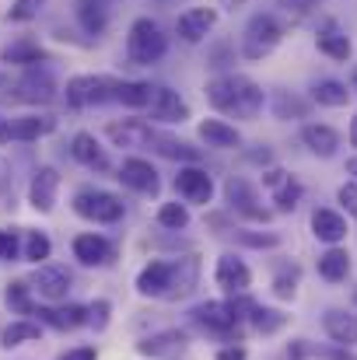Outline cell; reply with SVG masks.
I'll list each match as a JSON object with an SVG mask.
<instances>
[{
    "mask_svg": "<svg viewBox=\"0 0 357 360\" xmlns=\"http://www.w3.org/2000/svg\"><path fill=\"white\" fill-rule=\"evenodd\" d=\"M106 136L113 140V147L133 150V147H151L154 129L144 120H123V122H109V126H106Z\"/></svg>",
    "mask_w": 357,
    "mask_h": 360,
    "instance_id": "18",
    "label": "cell"
},
{
    "mask_svg": "<svg viewBox=\"0 0 357 360\" xmlns=\"http://www.w3.org/2000/svg\"><path fill=\"white\" fill-rule=\"evenodd\" d=\"M337 200H340V207L347 210V217L357 221V182H344L340 193H337Z\"/></svg>",
    "mask_w": 357,
    "mask_h": 360,
    "instance_id": "46",
    "label": "cell"
},
{
    "mask_svg": "<svg viewBox=\"0 0 357 360\" xmlns=\"http://www.w3.org/2000/svg\"><path fill=\"white\" fill-rule=\"evenodd\" d=\"M347 273H351V255H347V248L333 245V248H326V252L319 255V276H322V280L340 283V280H347Z\"/></svg>",
    "mask_w": 357,
    "mask_h": 360,
    "instance_id": "33",
    "label": "cell"
},
{
    "mask_svg": "<svg viewBox=\"0 0 357 360\" xmlns=\"http://www.w3.org/2000/svg\"><path fill=\"white\" fill-rule=\"evenodd\" d=\"M347 172H351V175H357V161H347Z\"/></svg>",
    "mask_w": 357,
    "mask_h": 360,
    "instance_id": "57",
    "label": "cell"
},
{
    "mask_svg": "<svg viewBox=\"0 0 357 360\" xmlns=\"http://www.w3.org/2000/svg\"><path fill=\"white\" fill-rule=\"evenodd\" d=\"M252 308H256V301H245V294H242V301H203V304H196L189 315H193V322L203 326L207 333L228 336V333H235L238 322L245 319L242 311H252Z\"/></svg>",
    "mask_w": 357,
    "mask_h": 360,
    "instance_id": "5",
    "label": "cell"
},
{
    "mask_svg": "<svg viewBox=\"0 0 357 360\" xmlns=\"http://www.w3.org/2000/svg\"><path fill=\"white\" fill-rule=\"evenodd\" d=\"M235 241L245 248H277L280 235L277 231H235Z\"/></svg>",
    "mask_w": 357,
    "mask_h": 360,
    "instance_id": "43",
    "label": "cell"
},
{
    "mask_svg": "<svg viewBox=\"0 0 357 360\" xmlns=\"http://www.w3.org/2000/svg\"><path fill=\"white\" fill-rule=\"evenodd\" d=\"M312 102L315 105H326V109H344L351 102V91L344 81H333V77H322L312 84Z\"/></svg>",
    "mask_w": 357,
    "mask_h": 360,
    "instance_id": "32",
    "label": "cell"
},
{
    "mask_svg": "<svg viewBox=\"0 0 357 360\" xmlns=\"http://www.w3.org/2000/svg\"><path fill=\"white\" fill-rule=\"evenodd\" d=\"M18 255V235L14 231H0V259L11 262Z\"/></svg>",
    "mask_w": 357,
    "mask_h": 360,
    "instance_id": "48",
    "label": "cell"
},
{
    "mask_svg": "<svg viewBox=\"0 0 357 360\" xmlns=\"http://www.w3.org/2000/svg\"><path fill=\"white\" fill-rule=\"evenodd\" d=\"M312 235L319 241H326V245H340L347 238V221L337 210L319 207V210H312Z\"/></svg>",
    "mask_w": 357,
    "mask_h": 360,
    "instance_id": "25",
    "label": "cell"
},
{
    "mask_svg": "<svg viewBox=\"0 0 357 360\" xmlns=\"http://www.w3.org/2000/svg\"><path fill=\"white\" fill-rule=\"evenodd\" d=\"M273 294L277 297H294L298 294V266H284L273 276Z\"/></svg>",
    "mask_w": 357,
    "mask_h": 360,
    "instance_id": "44",
    "label": "cell"
},
{
    "mask_svg": "<svg viewBox=\"0 0 357 360\" xmlns=\"http://www.w3.org/2000/svg\"><path fill=\"white\" fill-rule=\"evenodd\" d=\"M354 304H357V290H354Z\"/></svg>",
    "mask_w": 357,
    "mask_h": 360,
    "instance_id": "61",
    "label": "cell"
},
{
    "mask_svg": "<svg viewBox=\"0 0 357 360\" xmlns=\"http://www.w3.org/2000/svg\"><path fill=\"white\" fill-rule=\"evenodd\" d=\"M74 214L95 224H116L123 221V200L106 193V189H77L74 193Z\"/></svg>",
    "mask_w": 357,
    "mask_h": 360,
    "instance_id": "6",
    "label": "cell"
},
{
    "mask_svg": "<svg viewBox=\"0 0 357 360\" xmlns=\"http://www.w3.org/2000/svg\"><path fill=\"white\" fill-rule=\"evenodd\" d=\"M228 4H235V7H238V4H245V0H228Z\"/></svg>",
    "mask_w": 357,
    "mask_h": 360,
    "instance_id": "60",
    "label": "cell"
},
{
    "mask_svg": "<svg viewBox=\"0 0 357 360\" xmlns=\"http://www.w3.org/2000/svg\"><path fill=\"white\" fill-rule=\"evenodd\" d=\"M53 126H56V120H53V116H35V112H28V116L11 120V140L32 143V140H39V136L53 133Z\"/></svg>",
    "mask_w": 357,
    "mask_h": 360,
    "instance_id": "31",
    "label": "cell"
},
{
    "mask_svg": "<svg viewBox=\"0 0 357 360\" xmlns=\"http://www.w3.org/2000/svg\"><path fill=\"white\" fill-rule=\"evenodd\" d=\"M116 102L126 105V109H147V102H151V84H147V81H119Z\"/></svg>",
    "mask_w": 357,
    "mask_h": 360,
    "instance_id": "35",
    "label": "cell"
},
{
    "mask_svg": "<svg viewBox=\"0 0 357 360\" xmlns=\"http://www.w3.org/2000/svg\"><path fill=\"white\" fill-rule=\"evenodd\" d=\"M301 196H305V189H301V182H298L294 175H287V179L273 189V203H277L280 214H291V210L301 203Z\"/></svg>",
    "mask_w": 357,
    "mask_h": 360,
    "instance_id": "37",
    "label": "cell"
},
{
    "mask_svg": "<svg viewBox=\"0 0 357 360\" xmlns=\"http://www.w3.org/2000/svg\"><path fill=\"white\" fill-rule=\"evenodd\" d=\"M56 193H60V172L53 165H39L32 182H28V203L39 214H49L56 207Z\"/></svg>",
    "mask_w": 357,
    "mask_h": 360,
    "instance_id": "10",
    "label": "cell"
},
{
    "mask_svg": "<svg viewBox=\"0 0 357 360\" xmlns=\"http://www.w3.org/2000/svg\"><path fill=\"white\" fill-rule=\"evenodd\" d=\"M315 46H319V53H322V56H330V60H337V63H347V60H351V53H354V46H351L347 32H340L337 25H326V28L315 35Z\"/></svg>",
    "mask_w": 357,
    "mask_h": 360,
    "instance_id": "28",
    "label": "cell"
},
{
    "mask_svg": "<svg viewBox=\"0 0 357 360\" xmlns=\"http://www.w3.org/2000/svg\"><path fill=\"white\" fill-rule=\"evenodd\" d=\"M7 186H11V165H7V158H0V196L7 193Z\"/></svg>",
    "mask_w": 357,
    "mask_h": 360,
    "instance_id": "54",
    "label": "cell"
},
{
    "mask_svg": "<svg viewBox=\"0 0 357 360\" xmlns=\"http://www.w3.org/2000/svg\"><path fill=\"white\" fill-rule=\"evenodd\" d=\"M7 140H11V122L0 116V143H7Z\"/></svg>",
    "mask_w": 357,
    "mask_h": 360,
    "instance_id": "55",
    "label": "cell"
},
{
    "mask_svg": "<svg viewBox=\"0 0 357 360\" xmlns=\"http://www.w3.org/2000/svg\"><path fill=\"white\" fill-rule=\"evenodd\" d=\"M214 280H218V287L225 290V294H245L249 287H252V269L232 255V252H225L221 259H218V269H214Z\"/></svg>",
    "mask_w": 357,
    "mask_h": 360,
    "instance_id": "13",
    "label": "cell"
},
{
    "mask_svg": "<svg viewBox=\"0 0 357 360\" xmlns=\"http://www.w3.org/2000/svg\"><path fill=\"white\" fill-rule=\"evenodd\" d=\"M270 112H273V120H280V122L308 120V112H312V102H308V98H301V95H294V91H284V88H277V91L270 95Z\"/></svg>",
    "mask_w": 357,
    "mask_h": 360,
    "instance_id": "24",
    "label": "cell"
},
{
    "mask_svg": "<svg viewBox=\"0 0 357 360\" xmlns=\"http://www.w3.org/2000/svg\"><path fill=\"white\" fill-rule=\"evenodd\" d=\"M235 63V46L232 42H218L211 53H207V67L211 70H228Z\"/></svg>",
    "mask_w": 357,
    "mask_h": 360,
    "instance_id": "45",
    "label": "cell"
},
{
    "mask_svg": "<svg viewBox=\"0 0 357 360\" xmlns=\"http://www.w3.org/2000/svg\"><path fill=\"white\" fill-rule=\"evenodd\" d=\"M74 259L77 262H84V266H109L113 262V245L109 238H102V235H77L74 238Z\"/></svg>",
    "mask_w": 357,
    "mask_h": 360,
    "instance_id": "23",
    "label": "cell"
},
{
    "mask_svg": "<svg viewBox=\"0 0 357 360\" xmlns=\"http://www.w3.org/2000/svg\"><path fill=\"white\" fill-rule=\"evenodd\" d=\"M225 200H228V207L242 214L245 221H270V210L259 203V193H256V186L252 182H245L242 175H232L228 182H225Z\"/></svg>",
    "mask_w": 357,
    "mask_h": 360,
    "instance_id": "8",
    "label": "cell"
},
{
    "mask_svg": "<svg viewBox=\"0 0 357 360\" xmlns=\"http://www.w3.org/2000/svg\"><path fill=\"white\" fill-rule=\"evenodd\" d=\"M218 25V11L214 7H189L186 14H179V35L186 42H203Z\"/></svg>",
    "mask_w": 357,
    "mask_h": 360,
    "instance_id": "21",
    "label": "cell"
},
{
    "mask_svg": "<svg viewBox=\"0 0 357 360\" xmlns=\"http://www.w3.org/2000/svg\"><path fill=\"white\" fill-rule=\"evenodd\" d=\"M207 102L225 112V116H235V120H256L259 109L266 105V91L252 81V77H242V74H221L207 84Z\"/></svg>",
    "mask_w": 357,
    "mask_h": 360,
    "instance_id": "1",
    "label": "cell"
},
{
    "mask_svg": "<svg viewBox=\"0 0 357 360\" xmlns=\"http://www.w3.org/2000/svg\"><path fill=\"white\" fill-rule=\"evenodd\" d=\"M168 56V35L161 32L158 21L137 18L126 32V60L133 67H154Z\"/></svg>",
    "mask_w": 357,
    "mask_h": 360,
    "instance_id": "2",
    "label": "cell"
},
{
    "mask_svg": "<svg viewBox=\"0 0 357 360\" xmlns=\"http://www.w3.org/2000/svg\"><path fill=\"white\" fill-rule=\"evenodd\" d=\"M245 158H249V161H256V165H270V161H273V154H270V147H266V143H256V150H249Z\"/></svg>",
    "mask_w": 357,
    "mask_h": 360,
    "instance_id": "51",
    "label": "cell"
},
{
    "mask_svg": "<svg viewBox=\"0 0 357 360\" xmlns=\"http://www.w3.org/2000/svg\"><path fill=\"white\" fill-rule=\"evenodd\" d=\"M315 4H319V0H277V7L287 11V14H308Z\"/></svg>",
    "mask_w": 357,
    "mask_h": 360,
    "instance_id": "49",
    "label": "cell"
},
{
    "mask_svg": "<svg viewBox=\"0 0 357 360\" xmlns=\"http://www.w3.org/2000/svg\"><path fill=\"white\" fill-rule=\"evenodd\" d=\"M147 112L154 122H186L189 120V105L182 102L179 91H172L168 84H151V102Z\"/></svg>",
    "mask_w": 357,
    "mask_h": 360,
    "instance_id": "9",
    "label": "cell"
},
{
    "mask_svg": "<svg viewBox=\"0 0 357 360\" xmlns=\"http://www.w3.org/2000/svg\"><path fill=\"white\" fill-rule=\"evenodd\" d=\"M49 252H53V241L46 238L42 231H28V238H25V259L28 262H42L46 266V259H49Z\"/></svg>",
    "mask_w": 357,
    "mask_h": 360,
    "instance_id": "41",
    "label": "cell"
},
{
    "mask_svg": "<svg viewBox=\"0 0 357 360\" xmlns=\"http://www.w3.org/2000/svg\"><path fill=\"white\" fill-rule=\"evenodd\" d=\"M284 179H287L284 168H266V172H263V186H266V189H277Z\"/></svg>",
    "mask_w": 357,
    "mask_h": 360,
    "instance_id": "50",
    "label": "cell"
},
{
    "mask_svg": "<svg viewBox=\"0 0 357 360\" xmlns=\"http://www.w3.org/2000/svg\"><path fill=\"white\" fill-rule=\"evenodd\" d=\"M200 280V259L196 255H182L172 262V294L168 297H186Z\"/></svg>",
    "mask_w": 357,
    "mask_h": 360,
    "instance_id": "30",
    "label": "cell"
},
{
    "mask_svg": "<svg viewBox=\"0 0 357 360\" xmlns=\"http://www.w3.org/2000/svg\"><path fill=\"white\" fill-rule=\"evenodd\" d=\"M28 287L39 297H46V301H67V294H70V273L63 266H39Z\"/></svg>",
    "mask_w": 357,
    "mask_h": 360,
    "instance_id": "16",
    "label": "cell"
},
{
    "mask_svg": "<svg viewBox=\"0 0 357 360\" xmlns=\"http://www.w3.org/2000/svg\"><path fill=\"white\" fill-rule=\"evenodd\" d=\"M151 147H154L161 158H168V161H186V165H196V161H200V147H193V143H186V140H179V136L158 133V129H154V136H151Z\"/></svg>",
    "mask_w": 357,
    "mask_h": 360,
    "instance_id": "27",
    "label": "cell"
},
{
    "mask_svg": "<svg viewBox=\"0 0 357 360\" xmlns=\"http://www.w3.org/2000/svg\"><path fill=\"white\" fill-rule=\"evenodd\" d=\"M137 294H144V297H168L172 294V262L151 259L137 273Z\"/></svg>",
    "mask_w": 357,
    "mask_h": 360,
    "instance_id": "15",
    "label": "cell"
},
{
    "mask_svg": "<svg viewBox=\"0 0 357 360\" xmlns=\"http://www.w3.org/2000/svg\"><path fill=\"white\" fill-rule=\"evenodd\" d=\"M39 336H42V326H39V322L18 319V322H11V326L0 333V347H4V350H11V347L32 343V340H39Z\"/></svg>",
    "mask_w": 357,
    "mask_h": 360,
    "instance_id": "34",
    "label": "cell"
},
{
    "mask_svg": "<svg viewBox=\"0 0 357 360\" xmlns=\"http://www.w3.org/2000/svg\"><path fill=\"white\" fill-rule=\"evenodd\" d=\"M0 88H7V77H4V74H0Z\"/></svg>",
    "mask_w": 357,
    "mask_h": 360,
    "instance_id": "59",
    "label": "cell"
},
{
    "mask_svg": "<svg viewBox=\"0 0 357 360\" xmlns=\"http://www.w3.org/2000/svg\"><path fill=\"white\" fill-rule=\"evenodd\" d=\"M347 136H351V147H357V112H354V120H351V133Z\"/></svg>",
    "mask_w": 357,
    "mask_h": 360,
    "instance_id": "56",
    "label": "cell"
},
{
    "mask_svg": "<svg viewBox=\"0 0 357 360\" xmlns=\"http://www.w3.org/2000/svg\"><path fill=\"white\" fill-rule=\"evenodd\" d=\"M70 154H74L77 165H84V168H92V172H109V154H106V147L99 143V136L88 133V129L74 133V140H70Z\"/></svg>",
    "mask_w": 357,
    "mask_h": 360,
    "instance_id": "17",
    "label": "cell"
},
{
    "mask_svg": "<svg viewBox=\"0 0 357 360\" xmlns=\"http://www.w3.org/2000/svg\"><path fill=\"white\" fill-rule=\"evenodd\" d=\"M116 179L123 182V186H130L133 193H144V196H154L158 186H161L158 168H154L151 161H144V158H126V161L119 165Z\"/></svg>",
    "mask_w": 357,
    "mask_h": 360,
    "instance_id": "12",
    "label": "cell"
},
{
    "mask_svg": "<svg viewBox=\"0 0 357 360\" xmlns=\"http://www.w3.org/2000/svg\"><path fill=\"white\" fill-rule=\"evenodd\" d=\"M113 4L116 0H77L74 4V18H77L81 32L92 35V39H102L109 21H113Z\"/></svg>",
    "mask_w": 357,
    "mask_h": 360,
    "instance_id": "11",
    "label": "cell"
},
{
    "mask_svg": "<svg viewBox=\"0 0 357 360\" xmlns=\"http://www.w3.org/2000/svg\"><path fill=\"white\" fill-rule=\"evenodd\" d=\"M249 319H252V326H256L263 336H273V333H280V329L287 326V315H284V311H277V308H263V304H256Z\"/></svg>",
    "mask_w": 357,
    "mask_h": 360,
    "instance_id": "38",
    "label": "cell"
},
{
    "mask_svg": "<svg viewBox=\"0 0 357 360\" xmlns=\"http://www.w3.org/2000/svg\"><path fill=\"white\" fill-rule=\"evenodd\" d=\"M119 77H106V74H77L67 81L63 98L70 109H92V105H106L116 102Z\"/></svg>",
    "mask_w": 357,
    "mask_h": 360,
    "instance_id": "4",
    "label": "cell"
},
{
    "mask_svg": "<svg viewBox=\"0 0 357 360\" xmlns=\"http://www.w3.org/2000/svg\"><path fill=\"white\" fill-rule=\"evenodd\" d=\"M322 329L337 347H354L357 343V311H344V308H330L322 315Z\"/></svg>",
    "mask_w": 357,
    "mask_h": 360,
    "instance_id": "20",
    "label": "cell"
},
{
    "mask_svg": "<svg viewBox=\"0 0 357 360\" xmlns=\"http://www.w3.org/2000/svg\"><path fill=\"white\" fill-rule=\"evenodd\" d=\"M175 189H179V196H182L186 203H211V196H214V182H211V175H207L203 168H196V165L179 168V175H175Z\"/></svg>",
    "mask_w": 357,
    "mask_h": 360,
    "instance_id": "14",
    "label": "cell"
},
{
    "mask_svg": "<svg viewBox=\"0 0 357 360\" xmlns=\"http://www.w3.org/2000/svg\"><path fill=\"white\" fill-rule=\"evenodd\" d=\"M11 98H14V102H28V105H49V102L56 98L53 70H49V67H32V70H25V77L11 88Z\"/></svg>",
    "mask_w": 357,
    "mask_h": 360,
    "instance_id": "7",
    "label": "cell"
},
{
    "mask_svg": "<svg viewBox=\"0 0 357 360\" xmlns=\"http://www.w3.org/2000/svg\"><path fill=\"white\" fill-rule=\"evenodd\" d=\"M137 350L144 357H175V354L186 350V336L179 329H165V333H154L144 343H137Z\"/></svg>",
    "mask_w": 357,
    "mask_h": 360,
    "instance_id": "26",
    "label": "cell"
},
{
    "mask_svg": "<svg viewBox=\"0 0 357 360\" xmlns=\"http://www.w3.org/2000/svg\"><path fill=\"white\" fill-rule=\"evenodd\" d=\"M39 319L49 322V326H56V329H74V326H84V322H88V308H77V304H70V308H63V311L39 308Z\"/></svg>",
    "mask_w": 357,
    "mask_h": 360,
    "instance_id": "36",
    "label": "cell"
},
{
    "mask_svg": "<svg viewBox=\"0 0 357 360\" xmlns=\"http://www.w3.org/2000/svg\"><path fill=\"white\" fill-rule=\"evenodd\" d=\"M60 360H95V347H77V350H67Z\"/></svg>",
    "mask_w": 357,
    "mask_h": 360,
    "instance_id": "52",
    "label": "cell"
},
{
    "mask_svg": "<svg viewBox=\"0 0 357 360\" xmlns=\"http://www.w3.org/2000/svg\"><path fill=\"white\" fill-rule=\"evenodd\" d=\"M280 39H284V25L277 21V14H270V11L252 14L242 28V60L256 63V60L270 56L280 46Z\"/></svg>",
    "mask_w": 357,
    "mask_h": 360,
    "instance_id": "3",
    "label": "cell"
},
{
    "mask_svg": "<svg viewBox=\"0 0 357 360\" xmlns=\"http://www.w3.org/2000/svg\"><path fill=\"white\" fill-rule=\"evenodd\" d=\"M200 140H203L207 147H221V150H235V147H242L238 129L225 120H203L200 122Z\"/></svg>",
    "mask_w": 357,
    "mask_h": 360,
    "instance_id": "29",
    "label": "cell"
},
{
    "mask_svg": "<svg viewBox=\"0 0 357 360\" xmlns=\"http://www.w3.org/2000/svg\"><path fill=\"white\" fill-rule=\"evenodd\" d=\"M109 311H113L109 301H95V304L88 308V322H92L95 329H106V326H109Z\"/></svg>",
    "mask_w": 357,
    "mask_h": 360,
    "instance_id": "47",
    "label": "cell"
},
{
    "mask_svg": "<svg viewBox=\"0 0 357 360\" xmlns=\"http://www.w3.org/2000/svg\"><path fill=\"white\" fill-rule=\"evenodd\" d=\"M0 63H11V67H25V70H32V67H46L49 56H46V49H42L35 39H14L11 46L0 49Z\"/></svg>",
    "mask_w": 357,
    "mask_h": 360,
    "instance_id": "19",
    "label": "cell"
},
{
    "mask_svg": "<svg viewBox=\"0 0 357 360\" xmlns=\"http://www.w3.org/2000/svg\"><path fill=\"white\" fill-rule=\"evenodd\" d=\"M245 347H225V350H218V360H245Z\"/></svg>",
    "mask_w": 357,
    "mask_h": 360,
    "instance_id": "53",
    "label": "cell"
},
{
    "mask_svg": "<svg viewBox=\"0 0 357 360\" xmlns=\"http://www.w3.org/2000/svg\"><path fill=\"white\" fill-rule=\"evenodd\" d=\"M42 7H46V0H11V7H7V21H14V25L35 21V18L42 14Z\"/></svg>",
    "mask_w": 357,
    "mask_h": 360,
    "instance_id": "40",
    "label": "cell"
},
{
    "mask_svg": "<svg viewBox=\"0 0 357 360\" xmlns=\"http://www.w3.org/2000/svg\"><path fill=\"white\" fill-rule=\"evenodd\" d=\"M28 283H7V290H4V301H7V308H14V311H21V315H28L32 311V297H28Z\"/></svg>",
    "mask_w": 357,
    "mask_h": 360,
    "instance_id": "42",
    "label": "cell"
},
{
    "mask_svg": "<svg viewBox=\"0 0 357 360\" xmlns=\"http://www.w3.org/2000/svg\"><path fill=\"white\" fill-rule=\"evenodd\" d=\"M301 143L315 154V158H333L340 150V133L326 122H305L301 126Z\"/></svg>",
    "mask_w": 357,
    "mask_h": 360,
    "instance_id": "22",
    "label": "cell"
},
{
    "mask_svg": "<svg viewBox=\"0 0 357 360\" xmlns=\"http://www.w3.org/2000/svg\"><path fill=\"white\" fill-rule=\"evenodd\" d=\"M158 224L168 228V231H182V228H189V210H186V203H161V210H158Z\"/></svg>",
    "mask_w": 357,
    "mask_h": 360,
    "instance_id": "39",
    "label": "cell"
},
{
    "mask_svg": "<svg viewBox=\"0 0 357 360\" xmlns=\"http://www.w3.org/2000/svg\"><path fill=\"white\" fill-rule=\"evenodd\" d=\"M351 84H354V88H357V67H354V70H351Z\"/></svg>",
    "mask_w": 357,
    "mask_h": 360,
    "instance_id": "58",
    "label": "cell"
}]
</instances>
